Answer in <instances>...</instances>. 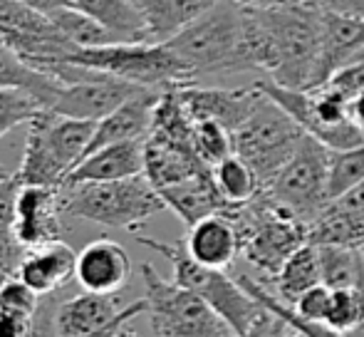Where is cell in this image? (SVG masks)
<instances>
[{"instance_id":"cell-1","label":"cell","mask_w":364,"mask_h":337,"mask_svg":"<svg viewBox=\"0 0 364 337\" xmlns=\"http://www.w3.org/2000/svg\"><path fill=\"white\" fill-rule=\"evenodd\" d=\"M253 20L258 70L283 87L307 90L320 55V5L310 0H288L283 5L253 10Z\"/></svg>"},{"instance_id":"cell-2","label":"cell","mask_w":364,"mask_h":337,"mask_svg":"<svg viewBox=\"0 0 364 337\" xmlns=\"http://www.w3.org/2000/svg\"><path fill=\"white\" fill-rule=\"evenodd\" d=\"M166 45L191 68L193 77L203 75L253 73L248 48V8L216 0L196 20L178 30Z\"/></svg>"},{"instance_id":"cell-3","label":"cell","mask_w":364,"mask_h":337,"mask_svg":"<svg viewBox=\"0 0 364 337\" xmlns=\"http://www.w3.org/2000/svg\"><path fill=\"white\" fill-rule=\"evenodd\" d=\"M166 208L161 193L151 181L139 173L114 181H87L63 186L65 218L100 223L107 228L139 231L141 226Z\"/></svg>"},{"instance_id":"cell-4","label":"cell","mask_w":364,"mask_h":337,"mask_svg":"<svg viewBox=\"0 0 364 337\" xmlns=\"http://www.w3.org/2000/svg\"><path fill=\"white\" fill-rule=\"evenodd\" d=\"M97 122L73 119L45 109L28 124L25 151L18 173L20 183L63 186L70 171L87 154Z\"/></svg>"},{"instance_id":"cell-5","label":"cell","mask_w":364,"mask_h":337,"mask_svg":"<svg viewBox=\"0 0 364 337\" xmlns=\"http://www.w3.org/2000/svg\"><path fill=\"white\" fill-rule=\"evenodd\" d=\"M63 63L82 65L112 77L151 90L196 82L191 68L166 43H109L100 48H75Z\"/></svg>"},{"instance_id":"cell-6","label":"cell","mask_w":364,"mask_h":337,"mask_svg":"<svg viewBox=\"0 0 364 337\" xmlns=\"http://www.w3.org/2000/svg\"><path fill=\"white\" fill-rule=\"evenodd\" d=\"M136 241L146 246L149 251L161 253L173 268V283L206 300L235 330V335H243L253 325V320L263 313V305L238 283V278H230L220 268H208V265L198 263L186 251L183 241L164 243L156 241V238H136Z\"/></svg>"},{"instance_id":"cell-7","label":"cell","mask_w":364,"mask_h":337,"mask_svg":"<svg viewBox=\"0 0 364 337\" xmlns=\"http://www.w3.org/2000/svg\"><path fill=\"white\" fill-rule=\"evenodd\" d=\"M253 85L283 107L305 129V134L315 137L327 149L337 151L364 144V132L347 114V97L335 87L322 85L315 90H292L273 80H258Z\"/></svg>"},{"instance_id":"cell-8","label":"cell","mask_w":364,"mask_h":337,"mask_svg":"<svg viewBox=\"0 0 364 337\" xmlns=\"http://www.w3.org/2000/svg\"><path fill=\"white\" fill-rule=\"evenodd\" d=\"M146 315L156 337H238L235 330L196 293L164 280L151 263H141Z\"/></svg>"},{"instance_id":"cell-9","label":"cell","mask_w":364,"mask_h":337,"mask_svg":"<svg viewBox=\"0 0 364 337\" xmlns=\"http://www.w3.org/2000/svg\"><path fill=\"white\" fill-rule=\"evenodd\" d=\"M327 178H330V149L315 137L305 134L283 168L263 186V193L283 213L310 223L330 201Z\"/></svg>"},{"instance_id":"cell-10","label":"cell","mask_w":364,"mask_h":337,"mask_svg":"<svg viewBox=\"0 0 364 337\" xmlns=\"http://www.w3.org/2000/svg\"><path fill=\"white\" fill-rule=\"evenodd\" d=\"M302 139L305 129L283 107L263 95L248 119L233 132V154L243 156L265 186L283 168Z\"/></svg>"},{"instance_id":"cell-11","label":"cell","mask_w":364,"mask_h":337,"mask_svg":"<svg viewBox=\"0 0 364 337\" xmlns=\"http://www.w3.org/2000/svg\"><path fill=\"white\" fill-rule=\"evenodd\" d=\"M136 315H146V300L122 308L119 295H102L85 290L77 298L60 303L53 310V330L63 337H109L117 328Z\"/></svg>"},{"instance_id":"cell-12","label":"cell","mask_w":364,"mask_h":337,"mask_svg":"<svg viewBox=\"0 0 364 337\" xmlns=\"http://www.w3.org/2000/svg\"><path fill=\"white\" fill-rule=\"evenodd\" d=\"M139 90H144V87L105 73H95L85 80H77V82H60L58 95H55L48 112L73 117V119L100 122L119 105H124L129 97H134Z\"/></svg>"},{"instance_id":"cell-13","label":"cell","mask_w":364,"mask_h":337,"mask_svg":"<svg viewBox=\"0 0 364 337\" xmlns=\"http://www.w3.org/2000/svg\"><path fill=\"white\" fill-rule=\"evenodd\" d=\"M63 186L23 183L10 231L25 248H35L63 238Z\"/></svg>"},{"instance_id":"cell-14","label":"cell","mask_w":364,"mask_h":337,"mask_svg":"<svg viewBox=\"0 0 364 337\" xmlns=\"http://www.w3.org/2000/svg\"><path fill=\"white\" fill-rule=\"evenodd\" d=\"M364 48V18L362 15L342 13V10L322 8V35H320V55H317L315 73L310 87L327 85L345 65L357 58Z\"/></svg>"},{"instance_id":"cell-15","label":"cell","mask_w":364,"mask_h":337,"mask_svg":"<svg viewBox=\"0 0 364 337\" xmlns=\"http://www.w3.org/2000/svg\"><path fill=\"white\" fill-rule=\"evenodd\" d=\"M176 90L193 122H218L230 134L248 119V114L263 97L255 85L245 90H223V87H198L196 82H188L178 85Z\"/></svg>"},{"instance_id":"cell-16","label":"cell","mask_w":364,"mask_h":337,"mask_svg":"<svg viewBox=\"0 0 364 337\" xmlns=\"http://www.w3.org/2000/svg\"><path fill=\"white\" fill-rule=\"evenodd\" d=\"M132 258L117 241L97 238L77 253L75 280L90 293L119 295L129 285Z\"/></svg>"},{"instance_id":"cell-17","label":"cell","mask_w":364,"mask_h":337,"mask_svg":"<svg viewBox=\"0 0 364 337\" xmlns=\"http://www.w3.org/2000/svg\"><path fill=\"white\" fill-rule=\"evenodd\" d=\"M77 275V253L60 238L53 243L28 248L20 260L18 278L28 283L38 295H48L63 290Z\"/></svg>"},{"instance_id":"cell-18","label":"cell","mask_w":364,"mask_h":337,"mask_svg":"<svg viewBox=\"0 0 364 337\" xmlns=\"http://www.w3.org/2000/svg\"><path fill=\"white\" fill-rule=\"evenodd\" d=\"M188 141H176L161 134H149L144 139V176L159 188H166L188 176L208 171Z\"/></svg>"},{"instance_id":"cell-19","label":"cell","mask_w":364,"mask_h":337,"mask_svg":"<svg viewBox=\"0 0 364 337\" xmlns=\"http://www.w3.org/2000/svg\"><path fill=\"white\" fill-rule=\"evenodd\" d=\"M144 173V139L119 141L95 149L77 164L63 186L87 181H114V178H129Z\"/></svg>"},{"instance_id":"cell-20","label":"cell","mask_w":364,"mask_h":337,"mask_svg":"<svg viewBox=\"0 0 364 337\" xmlns=\"http://www.w3.org/2000/svg\"><path fill=\"white\" fill-rule=\"evenodd\" d=\"M183 246L198 263L220 270L233 265V260L243 253L238 228L225 213H213V216H206L193 226H188V236Z\"/></svg>"},{"instance_id":"cell-21","label":"cell","mask_w":364,"mask_h":337,"mask_svg":"<svg viewBox=\"0 0 364 337\" xmlns=\"http://www.w3.org/2000/svg\"><path fill=\"white\" fill-rule=\"evenodd\" d=\"M159 193H161L166 208H171L186 226H193L196 221L213 216V213H225L233 206L220 196L211 168L183 178L178 183H171L166 188H159Z\"/></svg>"},{"instance_id":"cell-22","label":"cell","mask_w":364,"mask_h":337,"mask_svg":"<svg viewBox=\"0 0 364 337\" xmlns=\"http://www.w3.org/2000/svg\"><path fill=\"white\" fill-rule=\"evenodd\" d=\"M132 3L146 23L149 38L154 43H166L216 0H132Z\"/></svg>"},{"instance_id":"cell-23","label":"cell","mask_w":364,"mask_h":337,"mask_svg":"<svg viewBox=\"0 0 364 337\" xmlns=\"http://www.w3.org/2000/svg\"><path fill=\"white\" fill-rule=\"evenodd\" d=\"M75 8L95 18L107 30L117 35L122 43H146L149 30L141 20L139 10L134 8L132 0H73ZM154 43V40H151Z\"/></svg>"},{"instance_id":"cell-24","label":"cell","mask_w":364,"mask_h":337,"mask_svg":"<svg viewBox=\"0 0 364 337\" xmlns=\"http://www.w3.org/2000/svg\"><path fill=\"white\" fill-rule=\"evenodd\" d=\"M275 288L283 303L295 305L305 290L315 288L322 283V268H320V253H317L315 243H305L300 251H295L288 260L283 263V268L278 270V275L268 280Z\"/></svg>"},{"instance_id":"cell-25","label":"cell","mask_w":364,"mask_h":337,"mask_svg":"<svg viewBox=\"0 0 364 337\" xmlns=\"http://www.w3.org/2000/svg\"><path fill=\"white\" fill-rule=\"evenodd\" d=\"M0 87H20V90L38 97L45 109H50L55 95H58L60 80H55L45 70L35 68L30 60H25L13 48L0 43Z\"/></svg>"},{"instance_id":"cell-26","label":"cell","mask_w":364,"mask_h":337,"mask_svg":"<svg viewBox=\"0 0 364 337\" xmlns=\"http://www.w3.org/2000/svg\"><path fill=\"white\" fill-rule=\"evenodd\" d=\"M322 283L332 290H364V255L360 246H317Z\"/></svg>"},{"instance_id":"cell-27","label":"cell","mask_w":364,"mask_h":337,"mask_svg":"<svg viewBox=\"0 0 364 337\" xmlns=\"http://www.w3.org/2000/svg\"><path fill=\"white\" fill-rule=\"evenodd\" d=\"M213 171V181H216L220 196L228 203H245L250 198H255L263 188V181L258 178L255 168L238 154L225 156L223 161H218Z\"/></svg>"},{"instance_id":"cell-28","label":"cell","mask_w":364,"mask_h":337,"mask_svg":"<svg viewBox=\"0 0 364 337\" xmlns=\"http://www.w3.org/2000/svg\"><path fill=\"white\" fill-rule=\"evenodd\" d=\"M50 20H53V25L58 28V33L63 35L68 43H73L75 48H100V45L122 43L112 30H107L105 25L97 23L95 18L82 13L75 5L53 13Z\"/></svg>"},{"instance_id":"cell-29","label":"cell","mask_w":364,"mask_h":337,"mask_svg":"<svg viewBox=\"0 0 364 337\" xmlns=\"http://www.w3.org/2000/svg\"><path fill=\"white\" fill-rule=\"evenodd\" d=\"M45 112L43 102L20 87H0V139L20 124H30Z\"/></svg>"},{"instance_id":"cell-30","label":"cell","mask_w":364,"mask_h":337,"mask_svg":"<svg viewBox=\"0 0 364 337\" xmlns=\"http://www.w3.org/2000/svg\"><path fill=\"white\" fill-rule=\"evenodd\" d=\"M193 149H196L198 159L206 166H216L225 156L233 154V134L225 129L223 124L211 119L193 122Z\"/></svg>"},{"instance_id":"cell-31","label":"cell","mask_w":364,"mask_h":337,"mask_svg":"<svg viewBox=\"0 0 364 337\" xmlns=\"http://www.w3.org/2000/svg\"><path fill=\"white\" fill-rule=\"evenodd\" d=\"M327 325L335 330L350 333V330L364 325V290L357 288H340L332 290L330 310H327Z\"/></svg>"},{"instance_id":"cell-32","label":"cell","mask_w":364,"mask_h":337,"mask_svg":"<svg viewBox=\"0 0 364 337\" xmlns=\"http://www.w3.org/2000/svg\"><path fill=\"white\" fill-rule=\"evenodd\" d=\"M40 298L43 295H38L33 288H30L28 283H23V280L15 275V278H10L8 283L0 288V305L3 308H15V310H25V313H40Z\"/></svg>"},{"instance_id":"cell-33","label":"cell","mask_w":364,"mask_h":337,"mask_svg":"<svg viewBox=\"0 0 364 337\" xmlns=\"http://www.w3.org/2000/svg\"><path fill=\"white\" fill-rule=\"evenodd\" d=\"M330 298H332V288L320 283V285H315V288L305 290V293L297 298V303L292 305V310L307 320H322V323H325L327 310H330Z\"/></svg>"},{"instance_id":"cell-34","label":"cell","mask_w":364,"mask_h":337,"mask_svg":"<svg viewBox=\"0 0 364 337\" xmlns=\"http://www.w3.org/2000/svg\"><path fill=\"white\" fill-rule=\"evenodd\" d=\"M0 337H38V315L0 305Z\"/></svg>"},{"instance_id":"cell-35","label":"cell","mask_w":364,"mask_h":337,"mask_svg":"<svg viewBox=\"0 0 364 337\" xmlns=\"http://www.w3.org/2000/svg\"><path fill=\"white\" fill-rule=\"evenodd\" d=\"M20 178L18 173H10V176L0 178V231H10L15 218V201H18L20 191Z\"/></svg>"},{"instance_id":"cell-36","label":"cell","mask_w":364,"mask_h":337,"mask_svg":"<svg viewBox=\"0 0 364 337\" xmlns=\"http://www.w3.org/2000/svg\"><path fill=\"white\" fill-rule=\"evenodd\" d=\"M285 330H288V325H285L273 310H268L263 305V313H260L258 318L253 320V325L238 337H283Z\"/></svg>"},{"instance_id":"cell-37","label":"cell","mask_w":364,"mask_h":337,"mask_svg":"<svg viewBox=\"0 0 364 337\" xmlns=\"http://www.w3.org/2000/svg\"><path fill=\"white\" fill-rule=\"evenodd\" d=\"M347 114H350V119L364 132V90L347 100Z\"/></svg>"},{"instance_id":"cell-38","label":"cell","mask_w":364,"mask_h":337,"mask_svg":"<svg viewBox=\"0 0 364 337\" xmlns=\"http://www.w3.org/2000/svg\"><path fill=\"white\" fill-rule=\"evenodd\" d=\"M25 5H30V8H35L38 13L43 15H53L58 13V10L63 8H70L73 5V0H23Z\"/></svg>"},{"instance_id":"cell-39","label":"cell","mask_w":364,"mask_h":337,"mask_svg":"<svg viewBox=\"0 0 364 337\" xmlns=\"http://www.w3.org/2000/svg\"><path fill=\"white\" fill-rule=\"evenodd\" d=\"M225 3H233V5H240V8H273V5H283L288 0H225Z\"/></svg>"},{"instance_id":"cell-40","label":"cell","mask_w":364,"mask_h":337,"mask_svg":"<svg viewBox=\"0 0 364 337\" xmlns=\"http://www.w3.org/2000/svg\"><path fill=\"white\" fill-rule=\"evenodd\" d=\"M109 337H139V335L132 333V330H127V325H122V328H117Z\"/></svg>"},{"instance_id":"cell-41","label":"cell","mask_w":364,"mask_h":337,"mask_svg":"<svg viewBox=\"0 0 364 337\" xmlns=\"http://www.w3.org/2000/svg\"><path fill=\"white\" fill-rule=\"evenodd\" d=\"M347 337H364V325H360V328H355V330H350Z\"/></svg>"},{"instance_id":"cell-42","label":"cell","mask_w":364,"mask_h":337,"mask_svg":"<svg viewBox=\"0 0 364 337\" xmlns=\"http://www.w3.org/2000/svg\"><path fill=\"white\" fill-rule=\"evenodd\" d=\"M283 337H305V335H302V333H297V330H292V328H290V333H285Z\"/></svg>"},{"instance_id":"cell-43","label":"cell","mask_w":364,"mask_h":337,"mask_svg":"<svg viewBox=\"0 0 364 337\" xmlns=\"http://www.w3.org/2000/svg\"><path fill=\"white\" fill-rule=\"evenodd\" d=\"M5 176H10V171L3 164H0V178H5Z\"/></svg>"},{"instance_id":"cell-44","label":"cell","mask_w":364,"mask_h":337,"mask_svg":"<svg viewBox=\"0 0 364 337\" xmlns=\"http://www.w3.org/2000/svg\"><path fill=\"white\" fill-rule=\"evenodd\" d=\"M48 337H63V335H48Z\"/></svg>"},{"instance_id":"cell-45","label":"cell","mask_w":364,"mask_h":337,"mask_svg":"<svg viewBox=\"0 0 364 337\" xmlns=\"http://www.w3.org/2000/svg\"><path fill=\"white\" fill-rule=\"evenodd\" d=\"M360 248H362V255H364V243H362V246H360Z\"/></svg>"}]
</instances>
